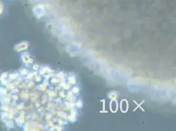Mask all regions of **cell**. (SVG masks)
<instances>
[{"mask_svg": "<svg viewBox=\"0 0 176 131\" xmlns=\"http://www.w3.org/2000/svg\"><path fill=\"white\" fill-rule=\"evenodd\" d=\"M120 108L121 110L123 112H125L128 109V103L127 102L126 100H122L121 104H120Z\"/></svg>", "mask_w": 176, "mask_h": 131, "instance_id": "cell-1", "label": "cell"}, {"mask_svg": "<svg viewBox=\"0 0 176 131\" xmlns=\"http://www.w3.org/2000/svg\"><path fill=\"white\" fill-rule=\"evenodd\" d=\"M110 110L113 112H116L118 109V103L116 101H113L111 102L110 104Z\"/></svg>", "mask_w": 176, "mask_h": 131, "instance_id": "cell-2", "label": "cell"}]
</instances>
